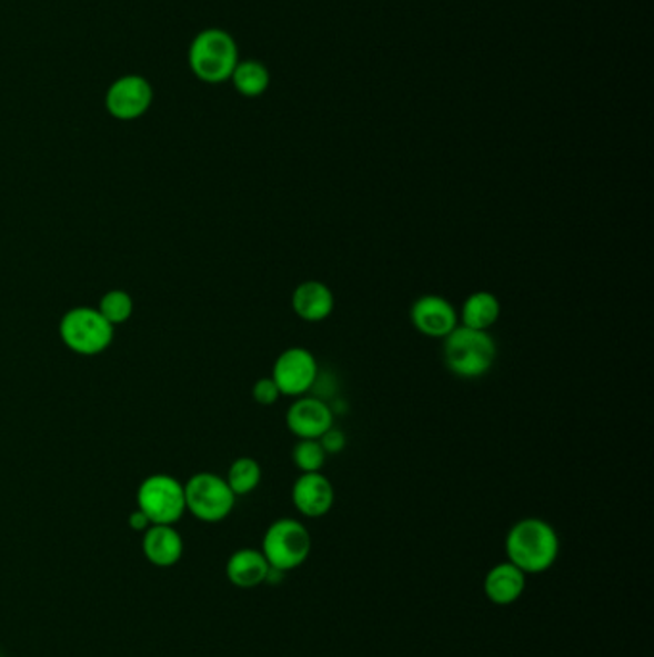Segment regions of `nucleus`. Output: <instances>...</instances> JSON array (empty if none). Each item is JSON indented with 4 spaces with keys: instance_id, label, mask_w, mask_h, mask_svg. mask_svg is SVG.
<instances>
[{
    "instance_id": "6e6552de",
    "label": "nucleus",
    "mask_w": 654,
    "mask_h": 657,
    "mask_svg": "<svg viewBox=\"0 0 654 657\" xmlns=\"http://www.w3.org/2000/svg\"><path fill=\"white\" fill-rule=\"evenodd\" d=\"M319 375V364L311 350L303 347H290L279 354L274 360L271 377L276 382L282 396L300 398L313 389Z\"/></svg>"
},
{
    "instance_id": "423d86ee",
    "label": "nucleus",
    "mask_w": 654,
    "mask_h": 657,
    "mask_svg": "<svg viewBox=\"0 0 654 657\" xmlns=\"http://www.w3.org/2000/svg\"><path fill=\"white\" fill-rule=\"evenodd\" d=\"M184 502L187 511L200 521L219 524L231 516L237 496L227 485L225 477L202 471L184 482Z\"/></svg>"
},
{
    "instance_id": "412c9836",
    "label": "nucleus",
    "mask_w": 654,
    "mask_h": 657,
    "mask_svg": "<svg viewBox=\"0 0 654 657\" xmlns=\"http://www.w3.org/2000/svg\"><path fill=\"white\" fill-rule=\"evenodd\" d=\"M292 461L300 474H316L323 471L326 452L319 438H300L292 448Z\"/></svg>"
},
{
    "instance_id": "dca6fc26",
    "label": "nucleus",
    "mask_w": 654,
    "mask_h": 657,
    "mask_svg": "<svg viewBox=\"0 0 654 657\" xmlns=\"http://www.w3.org/2000/svg\"><path fill=\"white\" fill-rule=\"evenodd\" d=\"M269 569L263 551L255 548H240L227 559L225 566L227 579L237 588L260 587L268 580Z\"/></svg>"
},
{
    "instance_id": "f03ea898",
    "label": "nucleus",
    "mask_w": 654,
    "mask_h": 657,
    "mask_svg": "<svg viewBox=\"0 0 654 657\" xmlns=\"http://www.w3.org/2000/svg\"><path fill=\"white\" fill-rule=\"evenodd\" d=\"M443 364L459 379H482L497 358V345L490 331L457 326L443 339Z\"/></svg>"
},
{
    "instance_id": "1a4fd4ad",
    "label": "nucleus",
    "mask_w": 654,
    "mask_h": 657,
    "mask_svg": "<svg viewBox=\"0 0 654 657\" xmlns=\"http://www.w3.org/2000/svg\"><path fill=\"white\" fill-rule=\"evenodd\" d=\"M409 318L415 331L429 339L443 340L459 326L457 308L442 295H422L416 298Z\"/></svg>"
},
{
    "instance_id": "4be33fe9",
    "label": "nucleus",
    "mask_w": 654,
    "mask_h": 657,
    "mask_svg": "<svg viewBox=\"0 0 654 657\" xmlns=\"http://www.w3.org/2000/svg\"><path fill=\"white\" fill-rule=\"evenodd\" d=\"M252 396L253 400L260 406H273V404L279 402L282 395L279 387H276V382L273 381V377H261V379L253 382Z\"/></svg>"
},
{
    "instance_id": "b1692460",
    "label": "nucleus",
    "mask_w": 654,
    "mask_h": 657,
    "mask_svg": "<svg viewBox=\"0 0 654 657\" xmlns=\"http://www.w3.org/2000/svg\"><path fill=\"white\" fill-rule=\"evenodd\" d=\"M150 525H152L150 524V519L142 514L141 509L137 508L134 511H131V516H129V527L131 529L137 530V532H144Z\"/></svg>"
},
{
    "instance_id": "20e7f679",
    "label": "nucleus",
    "mask_w": 654,
    "mask_h": 657,
    "mask_svg": "<svg viewBox=\"0 0 654 657\" xmlns=\"http://www.w3.org/2000/svg\"><path fill=\"white\" fill-rule=\"evenodd\" d=\"M60 339L79 356H99L113 342L115 327L110 326L97 308L78 306L60 319Z\"/></svg>"
},
{
    "instance_id": "7ed1b4c3",
    "label": "nucleus",
    "mask_w": 654,
    "mask_h": 657,
    "mask_svg": "<svg viewBox=\"0 0 654 657\" xmlns=\"http://www.w3.org/2000/svg\"><path fill=\"white\" fill-rule=\"evenodd\" d=\"M189 64L205 83H223L239 64V50L223 29H205L190 44Z\"/></svg>"
},
{
    "instance_id": "f3484780",
    "label": "nucleus",
    "mask_w": 654,
    "mask_h": 657,
    "mask_svg": "<svg viewBox=\"0 0 654 657\" xmlns=\"http://www.w3.org/2000/svg\"><path fill=\"white\" fill-rule=\"evenodd\" d=\"M501 318V300L490 290H476L464 298L459 310V326L490 331Z\"/></svg>"
},
{
    "instance_id": "5701e85b",
    "label": "nucleus",
    "mask_w": 654,
    "mask_h": 657,
    "mask_svg": "<svg viewBox=\"0 0 654 657\" xmlns=\"http://www.w3.org/2000/svg\"><path fill=\"white\" fill-rule=\"evenodd\" d=\"M319 442H321L324 452L329 456V454L344 452L348 438H345V432L342 429H338V427L332 425L331 429L324 432L323 437L319 438Z\"/></svg>"
},
{
    "instance_id": "4468645a",
    "label": "nucleus",
    "mask_w": 654,
    "mask_h": 657,
    "mask_svg": "<svg viewBox=\"0 0 654 657\" xmlns=\"http://www.w3.org/2000/svg\"><path fill=\"white\" fill-rule=\"evenodd\" d=\"M142 551L155 567H173L183 558V537L173 525H150L142 537Z\"/></svg>"
},
{
    "instance_id": "9b49d317",
    "label": "nucleus",
    "mask_w": 654,
    "mask_h": 657,
    "mask_svg": "<svg viewBox=\"0 0 654 657\" xmlns=\"http://www.w3.org/2000/svg\"><path fill=\"white\" fill-rule=\"evenodd\" d=\"M334 502H336V490L323 471L300 474L292 485V504L303 517H310V519L324 517L331 514Z\"/></svg>"
},
{
    "instance_id": "39448f33",
    "label": "nucleus",
    "mask_w": 654,
    "mask_h": 657,
    "mask_svg": "<svg viewBox=\"0 0 654 657\" xmlns=\"http://www.w3.org/2000/svg\"><path fill=\"white\" fill-rule=\"evenodd\" d=\"M261 551L269 561V566L279 571L289 573L303 566L311 554V535L308 527L290 517L276 519L269 525Z\"/></svg>"
},
{
    "instance_id": "ddd939ff",
    "label": "nucleus",
    "mask_w": 654,
    "mask_h": 657,
    "mask_svg": "<svg viewBox=\"0 0 654 657\" xmlns=\"http://www.w3.org/2000/svg\"><path fill=\"white\" fill-rule=\"evenodd\" d=\"M336 308V298L323 281H303L292 292V310L305 323H321L331 318Z\"/></svg>"
},
{
    "instance_id": "6ab92c4d",
    "label": "nucleus",
    "mask_w": 654,
    "mask_h": 657,
    "mask_svg": "<svg viewBox=\"0 0 654 657\" xmlns=\"http://www.w3.org/2000/svg\"><path fill=\"white\" fill-rule=\"evenodd\" d=\"M261 479H263V471H261L260 461L248 456L232 461L225 477L227 485L231 487L237 498L252 495L253 490L260 487Z\"/></svg>"
},
{
    "instance_id": "aec40b11",
    "label": "nucleus",
    "mask_w": 654,
    "mask_h": 657,
    "mask_svg": "<svg viewBox=\"0 0 654 657\" xmlns=\"http://www.w3.org/2000/svg\"><path fill=\"white\" fill-rule=\"evenodd\" d=\"M100 316L110 323V326H123L127 323L134 311L133 298L129 292L121 289L108 290L104 297L100 298Z\"/></svg>"
},
{
    "instance_id": "2eb2a0df",
    "label": "nucleus",
    "mask_w": 654,
    "mask_h": 657,
    "mask_svg": "<svg viewBox=\"0 0 654 657\" xmlns=\"http://www.w3.org/2000/svg\"><path fill=\"white\" fill-rule=\"evenodd\" d=\"M526 590V573L511 561L493 566L484 579V593L495 606H511L522 598Z\"/></svg>"
},
{
    "instance_id": "a211bd4d",
    "label": "nucleus",
    "mask_w": 654,
    "mask_h": 657,
    "mask_svg": "<svg viewBox=\"0 0 654 657\" xmlns=\"http://www.w3.org/2000/svg\"><path fill=\"white\" fill-rule=\"evenodd\" d=\"M231 79L237 91L248 99L261 97L263 92L268 91L269 83H271L268 68L255 60H246L242 64H237Z\"/></svg>"
},
{
    "instance_id": "f257e3e1",
    "label": "nucleus",
    "mask_w": 654,
    "mask_h": 657,
    "mask_svg": "<svg viewBox=\"0 0 654 657\" xmlns=\"http://www.w3.org/2000/svg\"><path fill=\"white\" fill-rule=\"evenodd\" d=\"M506 561L526 575H540L555 566L561 538L555 527L540 517H526L511 527L505 538Z\"/></svg>"
},
{
    "instance_id": "0eeeda50",
    "label": "nucleus",
    "mask_w": 654,
    "mask_h": 657,
    "mask_svg": "<svg viewBox=\"0 0 654 657\" xmlns=\"http://www.w3.org/2000/svg\"><path fill=\"white\" fill-rule=\"evenodd\" d=\"M137 508L152 525H175L187 514L183 482L171 475H150L137 490Z\"/></svg>"
},
{
    "instance_id": "f8f14e48",
    "label": "nucleus",
    "mask_w": 654,
    "mask_h": 657,
    "mask_svg": "<svg viewBox=\"0 0 654 657\" xmlns=\"http://www.w3.org/2000/svg\"><path fill=\"white\" fill-rule=\"evenodd\" d=\"M334 425V414L329 404L315 396L294 398L286 410V427L298 440L321 438Z\"/></svg>"
},
{
    "instance_id": "9d476101",
    "label": "nucleus",
    "mask_w": 654,
    "mask_h": 657,
    "mask_svg": "<svg viewBox=\"0 0 654 657\" xmlns=\"http://www.w3.org/2000/svg\"><path fill=\"white\" fill-rule=\"evenodd\" d=\"M152 87L141 76H125L105 92V110L112 118L131 121L141 118L152 104Z\"/></svg>"
}]
</instances>
